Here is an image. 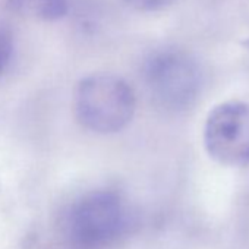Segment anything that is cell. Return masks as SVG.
Masks as SVG:
<instances>
[{"instance_id":"1","label":"cell","mask_w":249,"mask_h":249,"mask_svg":"<svg viewBox=\"0 0 249 249\" xmlns=\"http://www.w3.org/2000/svg\"><path fill=\"white\" fill-rule=\"evenodd\" d=\"M126 201L113 189H95L79 196L65 217V233L75 249H108L128 233Z\"/></svg>"},{"instance_id":"2","label":"cell","mask_w":249,"mask_h":249,"mask_svg":"<svg viewBox=\"0 0 249 249\" xmlns=\"http://www.w3.org/2000/svg\"><path fill=\"white\" fill-rule=\"evenodd\" d=\"M137 110L134 88L111 73L82 78L75 91V114L85 129L111 135L128 128Z\"/></svg>"},{"instance_id":"3","label":"cell","mask_w":249,"mask_h":249,"mask_svg":"<svg viewBox=\"0 0 249 249\" xmlns=\"http://www.w3.org/2000/svg\"><path fill=\"white\" fill-rule=\"evenodd\" d=\"M142 76L153 103L166 111L189 108L202 87V72L196 60L175 47L156 50L145 60Z\"/></svg>"},{"instance_id":"4","label":"cell","mask_w":249,"mask_h":249,"mask_svg":"<svg viewBox=\"0 0 249 249\" xmlns=\"http://www.w3.org/2000/svg\"><path fill=\"white\" fill-rule=\"evenodd\" d=\"M204 145L208 156L223 164H249V104L226 101L215 106L204 124Z\"/></svg>"},{"instance_id":"5","label":"cell","mask_w":249,"mask_h":249,"mask_svg":"<svg viewBox=\"0 0 249 249\" xmlns=\"http://www.w3.org/2000/svg\"><path fill=\"white\" fill-rule=\"evenodd\" d=\"M8 2L18 14L40 21H59L66 17L69 9V0H8Z\"/></svg>"},{"instance_id":"6","label":"cell","mask_w":249,"mask_h":249,"mask_svg":"<svg viewBox=\"0 0 249 249\" xmlns=\"http://www.w3.org/2000/svg\"><path fill=\"white\" fill-rule=\"evenodd\" d=\"M15 54V40L6 27L0 25V76H3L11 68Z\"/></svg>"},{"instance_id":"7","label":"cell","mask_w":249,"mask_h":249,"mask_svg":"<svg viewBox=\"0 0 249 249\" xmlns=\"http://www.w3.org/2000/svg\"><path fill=\"white\" fill-rule=\"evenodd\" d=\"M124 2L140 11H157L166 8L173 0H124Z\"/></svg>"},{"instance_id":"8","label":"cell","mask_w":249,"mask_h":249,"mask_svg":"<svg viewBox=\"0 0 249 249\" xmlns=\"http://www.w3.org/2000/svg\"><path fill=\"white\" fill-rule=\"evenodd\" d=\"M243 44H245V46H246V47H248V49H249V40H246V41H245V43H243Z\"/></svg>"}]
</instances>
